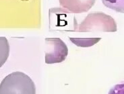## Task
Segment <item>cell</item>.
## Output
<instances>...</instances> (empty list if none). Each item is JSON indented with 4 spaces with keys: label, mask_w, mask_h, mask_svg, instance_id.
<instances>
[{
    "label": "cell",
    "mask_w": 124,
    "mask_h": 94,
    "mask_svg": "<svg viewBox=\"0 0 124 94\" xmlns=\"http://www.w3.org/2000/svg\"><path fill=\"white\" fill-rule=\"evenodd\" d=\"M45 63L46 64L60 63L68 55V48L59 38H46L45 39Z\"/></svg>",
    "instance_id": "277c9868"
},
{
    "label": "cell",
    "mask_w": 124,
    "mask_h": 94,
    "mask_svg": "<svg viewBox=\"0 0 124 94\" xmlns=\"http://www.w3.org/2000/svg\"><path fill=\"white\" fill-rule=\"evenodd\" d=\"M116 32L117 25L111 16L102 12L90 13L78 26L77 32Z\"/></svg>",
    "instance_id": "3957f363"
},
{
    "label": "cell",
    "mask_w": 124,
    "mask_h": 94,
    "mask_svg": "<svg viewBox=\"0 0 124 94\" xmlns=\"http://www.w3.org/2000/svg\"><path fill=\"white\" fill-rule=\"evenodd\" d=\"M51 32H77L78 24L73 13L64 8L53 7L49 12Z\"/></svg>",
    "instance_id": "7a4b0ae2"
},
{
    "label": "cell",
    "mask_w": 124,
    "mask_h": 94,
    "mask_svg": "<svg viewBox=\"0 0 124 94\" xmlns=\"http://www.w3.org/2000/svg\"><path fill=\"white\" fill-rule=\"evenodd\" d=\"M0 94H36V87L29 76L16 71L7 75L1 82Z\"/></svg>",
    "instance_id": "6da1fadb"
},
{
    "label": "cell",
    "mask_w": 124,
    "mask_h": 94,
    "mask_svg": "<svg viewBox=\"0 0 124 94\" xmlns=\"http://www.w3.org/2000/svg\"><path fill=\"white\" fill-rule=\"evenodd\" d=\"M9 54V42L6 37L0 36V67H1L6 62Z\"/></svg>",
    "instance_id": "8992f818"
},
{
    "label": "cell",
    "mask_w": 124,
    "mask_h": 94,
    "mask_svg": "<svg viewBox=\"0 0 124 94\" xmlns=\"http://www.w3.org/2000/svg\"><path fill=\"white\" fill-rule=\"evenodd\" d=\"M103 5L118 13H124V0H101Z\"/></svg>",
    "instance_id": "52a82bcc"
},
{
    "label": "cell",
    "mask_w": 124,
    "mask_h": 94,
    "mask_svg": "<svg viewBox=\"0 0 124 94\" xmlns=\"http://www.w3.org/2000/svg\"><path fill=\"white\" fill-rule=\"evenodd\" d=\"M107 94H124V81L115 85Z\"/></svg>",
    "instance_id": "ba28073f"
},
{
    "label": "cell",
    "mask_w": 124,
    "mask_h": 94,
    "mask_svg": "<svg viewBox=\"0 0 124 94\" xmlns=\"http://www.w3.org/2000/svg\"><path fill=\"white\" fill-rule=\"evenodd\" d=\"M22 1H26V0H22Z\"/></svg>",
    "instance_id": "9c48e42d"
},
{
    "label": "cell",
    "mask_w": 124,
    "mask_h": 94,
    "mask_svg": "<svg viewBox=\"0 0 124 94\" xmlns=\"http://www.w3.org/2000/svg\"><path fill=\"white\" fill-rule=\"evenodd\" d=\"M62 8L73 13L87 12L94 5L96 0H59Z\"/></svg>",
    "instance_id": "5b68a950"
}]
</instances>
